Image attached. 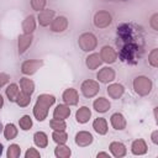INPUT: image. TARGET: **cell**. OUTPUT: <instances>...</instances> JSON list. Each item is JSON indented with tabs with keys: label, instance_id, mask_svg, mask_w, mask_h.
<instances>
[{
	"label": "cell",
	"instance_id": "ba28073f",
	"mask_svg": "<svg viewBox=\"0 0 158 158\" xmlns=\"http://www.w3.org/2000/svg\"><path fill=\"white\" fill-rule=\"evenodd\" d=\"M96 78H98V80H99L100 83H102V84H109V83H111V81L115 80L116 73H115V70H114L111 67H104V68H101V69L98 72Z\"/></svg>",
	"mask_w": 158,
	"mask_h": 158
},
{
	"label": "cell",
	"instance_id": "f546056e",
	"mask_svg": "<svg viewBox=\"0 0 158 158\" xmlns=\"http://www.w3.org/2000/svg\"><path fill=\"white\" fill-rule=\"evenodd\" d=\"M20 107H26L30 105L31 102V95L30 94H26L23 91H20L17 98H16V101H15Z\"/></svg>",
	"mask_w": 158,
	"mask_h": 158
},
{
	"label": "cell",
	"instance_id": "30bf717a",
	"mask_svg": "<svg viewBox=\"0 0 158 158\" xmlns=\"http://www.w3.org/2000/svg\"><path fill=\"white\" fill-rule=\"evenodd\" d=\"M100 58L107 64H112L117 59V52L111 46H104L100 51Z\"/></svg>",
	"mask_w": 158,
	"mask_h": 158
},
{
	"label": "cell",
	"instance_id": "ac0fdd59",
	"mask_svg": "<svg viewBox=\"0 0 158 158\" xmlns=\"http://www.w3.org/2000/svg\"><path fill=\"white\" fill-rule=\"evenodd\" d=\"M93 107L96 112H100V114H104V112H107L111 107V104L110 101L106 99V98H98L94 100L93 102Z\"/></svg>",
	"mask_w": 158,
	"mask_h": 158
},
{
	"label": "cell",
	"instance_id": "8fae6325",
	"mask_svg": "<svg viewBox=\"0 0 158 158\" xmlns=\"http://www.w3.org/2000/svg\"><path fill=\"white\" fill-rule=\"evenodd\" d=\"M54 15H56V11L51 10V9H44L42 11H40L37 15V21H38L40 26H42V27L49 26L52 20L54 19Z\"/></svg>",
	"mask_w": 158,
	"mask_h": 158
},
{
	"label": "cell",
	"instance_id": "d4e9b609",
	"mask_svg": "<svg viewBox=\"0 0 158 158\" xmlns=\"http://www.w3.org/2000/svg\"><path fill=\"white\" fill-rule=\"evenodd\" d=\"M19 93H20V88H19V85L16 83H11L10 85H7V88L5 90V94H6V96H7L10 102H15L16 101V98H17Z\"/></svg>",
	"mask_w": 158,
	"mask_h": 158
},
{
	"label": "cell",
	"instance_id": "277c9868",
	"mask_svg": "<svg viewBox=\"0 0 158 158\" xmlns=\"http://www.w3.org/2000/svg\"><path fill=\"white\" fill-rule=\"evenodd\" d=\"M78 46L83 52H91L98 47V38L91 32H84L78 38Z\"/></svg>",
	"mask_w": 158,
	"mask_h": 158
},
{
	"label": "cell",
	"instance_id": "e0dca14e",
	"mask_svg": "<svg viewBox=\"0 0 158 158\" xmlns=\"http://www.w3.org/2000/svg\"><path fill=\"white\" fill-rule=\"evenodd\" d=\"M147 143L144 142V139L142 138H138V139H135L131 144V152L135 154V156H143L147 153Z\"/></svg>",
	"mask_w": 158,
	"mask_h": 158
},
{
	"label": "cell",
	"instance_id": "ffe728a7",
	"mask_svg": "<svg viewBox=\"0 0 158 158\" xmlns=\"http://www.w3.org/2000/svg\"><path fill=\"white\" fill-rule=\"evenodd\" d=\"M91 117V111L88 106H81L75 112V120L78 123H86Z\"/></svg>",
	"mask_w": 158,
	"mask_h": 158
},
{
	"label": "cell",
	"instance_id": "ee69618b",
	"mask_svg": "<svg viewBox=\"0 0 158 158\" xmlns=\"http://www.w3.org/2000/svg\"><path fill=\"white\" fill-rule=\"evenodd\" d=\"M1 131H2V123H1V121H0V133H1Z\"/></svg>",
	"mask_w": 158,
	"mask_h": 158
},
{
	"label": "cell",
	"instance_id": "52a82bcc",
	"mask_svg": "<svg viewBox=\"0 0 158 158\" xmlns=\"http://www.w3.org/2000/svg\"><path fill=\"white\" fill-rule=\"evenodd\" d=\"M42 65H43V60H40V59H27V60L22 62V64H21V73L25 74V75H32Z\"/></svg>",
	"mask_w": 158,
	"mask_h": 158
},
{
	"label": "cell",
	"instance_id": "83f0119b",
	"mask_svg": "<svg viewBox=\"0 0 158 158\" xmlns=\"http://www.w3.org/2000/svg\"><path fill=\"white\" fill-rule=\"evenodd\" d=\"M54 154L56 157L58 158H69L70 154H72V151L69 147H67L64 143L63 144H58L56 148H54Z\"/></svg>",
	"mask_w": 158,
	"mask_h": 158
},
{
	"label": "cell",
	"instance_id": "5b68a950",
	"mask_svg": "<svg viewBox=\"0 0 158 158\" xmlns=\"http://www.w3.org/2000/svg\"><path fill=\"white\" fill-rule=\"evenodd\" d=\"M94 26L98 28H107L112 23V16L109 11L100 10L94 15Z\"/></svg>",
	"mask_w": 158,
	"mask_h": 158
},
{
	"label": "cell",
	"instance_id": "4fadbf2b",
	"mask_svg": "<svg viewBox=\"0 0 158 158\" xmlns=\"http://www.w3.org/2000/svg\"><path fill=\"white\" fill-rule=\"evenodd\" d=\"M62 99L63 101L65 102V105L68 106H74L78 104L79 101V94L78 91L74 89V88H68L63 91V95H62Z\"/></svg>",
	"mask_w": 158,
	"mask_h": 158
},
{
	"label": "cell",
	"instance_id": "f6af8a7d",
	"mask_svg": "<svg viewBox=\"0 0 158 158\" xmlns=\"http://www.w3.org/2000/svg\"><path fill=\"white\" fill-rule=\"evenodd\" d=\"M110 1H125V0H110Z\"/></svg>",
	"mask_w": 158,
	"mask_h": 158
},
{
	"label": "cell",
	"instance_id": "2e32d148",
	"mask_svg": "<svg viewBox=\"0 0 158 158\" xmlns=\"http://www.w3.org/2000/svg\"><path fill=\"white\" fill-rule=\"evenodd\" d=\"M107 95L111 98V99H115V100H117V99H120L122 95H123V93H125V86L122 85V84H118V83H114V84H110L109 86H107Z\"/></svg>",
	"mask_w": 158,
	"mask_h": 158
},
{
	"label": "cell",
	"instance_id": "6da1fadb",
	"mask_svg": "<svg viewBox=\"0 0 158 158\" xmlns=\"http://www.w3.org/2000/svg\"><path fill=\"white\" fill-rule=\"evenodd\" d=\"M117 47L118 57L122 62L135 65L142 57L144 42L143 35L138 26L133 23H122L117 27Z\"/></svg>",
	"mask_w": 158,
	"mask_h": 158
},
{
	"label": "cell",
	"instance_id": "9a60e30c",
	"mask_svg": "<svg viewBox=\"0 0 158 158\" xmlns=\"http://www.w3.org/2000/svg\"><path fill=\"white\" fill-rule=\"evenodd\" d=\"M110 122H111V126H112L115 130H117V131L125 130V128H126V125H127L125 116H123L122 114H120V112L112 114L111 117H110Z\"/></svg>",
	"mask_w": 158,
	"mask_h": 158
},
{
	"label": "cell",
	"instance_id": "484cf974",
	"mask_svg": "<svg viewBox=\"0 0 158 158\" xmlns=\"http://www.w3.org/2000/svg\"><path fill=\"white\" fill-rule=\"evenodd\" d=\"M33 142L37 147L40 148H46L48 146V136L42 132V131H38L33 135Z\"/></svg>",
	"mask_w": 158,
	"mask_h": 158
},
{
	"label": "cell",
	"instance_id": "7bdbcfd3",
	"mask_svg": "<svg viewBox=\"0 0 158 158\" xmlns=\"http://www.w3.org/2000/svg\"><path fill=\"white\" fill-rule=\"evenodd\" d=\"M2 149H4V147H2V143H0V156L2 154Z\"/></svg>",
	"mask_w": 158,
	"mask_h": 158
},
{
	"label": "cell",
	"instance_id": "836d02e7",
	"mask_svg": "<svg viewBox=\"0 0 158 158\" xmlns=\"http://www.w3.org/2000/svg\"><path fill=\"white\" fill-rule=\"evenodd\" d=\"M20 154H21V148H20L19 144L12 143V144L9 146L7 152H6L7 158H17V157H20Z\"/></svg>",
	"mask_w": 158,
	"mask_h": 158
},
{
	"label": "cell",
	"instance_id": "603a6c76",
	"mask_svg": "<svg viewBox=\"0 0 158 158\" xmlns=\"http://www.w3.org/2000/svg\"><path fill=\"white\" fill-rule=\"evenodd\" d=\"M22 30L23 33H33L36 30V17L33 15H28L22 21Z\"/></svg>",
	"mask_w": 158,
	"mask_h": 158
},
{
	"label": "cell",
	"instance_id": "74e56055",
	"mask_svg": "<svg viewBox=\"0 0 158 158\" xmlns=\"http://www.w3.org/2000/svg\"><path fill=\"white\" fill-rule=\"evenodd\" d=\"M149 25L154 31H158V14H153L149 20Z\"/></svg>",
	"mask_w": 158,
	"mask_h": 158
},
{
	"label": "cell",
	"instance_id": "60d3db41",
	"mask_svg": "<svg viewBox=\"0 0 158 158\" xmlns=\"http://www.w3.org/2000/svg\"><path fill=\"white\" fill-rule=\"evenodd\" d=\"M100 157H106V158H110L109 153H106V152H100V153H98V158H100Z\"/></svg>",
	"mask_w": 158,
	"mask_h": 158
},
{
	"label": "cell",
	"instance_id": "d6a6232c",
	"mask_svg": "<svg viewBox=\"0 0 158 158\" xmlns=\"http://www.w3.org/2000/svg\"><path fill=\"white\" fill-rule=\"evenodd\" d=\"M19 125H20V128L23 130V131H28L31 127H32V118L30 115H23L20 120H19Z\"/></svg>",
	"mask_w": 158,
	"mask_h": 158
},
{
	"label": "cell",
	"instance_id": "ab89813d",
	"mask_svg": "<svg viewBox=\"0 0 158 158\" xmlns=\"http://www.w3.org/2000/svg\"><path fill=\"white\" fill-rule=\"evenodd\" d=\"M152 142L154 144H158V131L157 130L152 132Z\"/></svg>",
	"mask_w": 158,
	"mask_h": 158
},
{
	"label": "cell",
	"instance_id": "7c38bea8",
	"mask_svg": "<svg viewBox=\"0 0 158 158\" xmlns=\"http://www.w3.org/2000/svg\"><path fill=\"white\" fill-rule=\"evenodd\" d=\"M33 41V35L32 33H22L17 38V48H19V54H23L28 47L32 44Z\"/></svg>",
	"mask_w": 158,
	"mask_h": 158
},
{
	"label": "cell",
	"instance_id": "4dcf8cb0",
	"mask_svg": "<svg viewBox=\"0 0 158 158\" xmlns=\"http://www.w3.org/2000/svg\"><path fill=\"white\" fill-rule=\"evenodd\" d=\"M49 126L53 131H64L67 128V123L64 120H59V118H52L49 121Z\"/></svg>",
	"mask_w": 158,
	"mask_h": 158
},
{
	"label": "cell",
	"instance_id": "f35d334b",
	"mask_svg": "<svg viewBox=\"0 0 158 158\" xmlns=\"http://www.w3.org/2000/svg\"><path fill=\"white\" fill-rule=\"evenodd\" d=\"M10 81V75L7 73H0V89Z\"/></svg>",
	"mask_w": 158,
	"mask_h": 158
},
{
	"label": "cell",
	"instance_id": "9c48e42d",
	"mask_svg": "<svg viewBox=\"0 0 158 158\" xmlns=\"http://www.w3.org/2000/svg\"><path fill=\"white\" fill-rule=\"evenodd\" d=\"M68 28V19L65 16H57L51 22V31L54 33H62Z\"/></svg>",
	"mask_w": 158,
	"mask_h": 158
},
{
	"label": "cell",
	"instance_id": "7402d4cb",
	"mask_svg": "<svg viewBox=\"0 0 158 158\" xmlns=\"http://www.w3.org/2000/svg\"><path fill=\"white\" fill-rule=\"evenodd\" d=\"M69 115H70V109L68 105H64V104L57 105L53 111V117L59 118V120H65L69 117Z\"/></svg>",
	"mask_w": 158,
	"mask_h": 158
},
{
	"label": "cell",
	"instance_id": "d6986e66",
	"mask_svg": "<svg viewBox=\"0 0 158 158\" xmlns=\"http://www.w3.org/2000/svg\"><path fill=\"white\" fill-rule=\"evenodd\" d=\"M102 64V60L100 58L99 53H91L85 58V65L88 67V69L90 70H95L96 68H99Z\"/></svg>",
	"mask_w": 158,
	"mask_h": 158
},
{
	"label": "cell",
	"instance_id": "5bb4252c",
	"mask_svg": "<svg viewBox=\"0 0 158 158\" xmlns=\"http://www.w3.org/2000/svg\"><path fill=\"white\" fill-rule=\"evenodd\" d=\"M93 141H94V137L88 131H79L75 135V144L79 147H88L93 143Z\"/></svg>",
	"mask_w": 158,
	"mask_h": 158
},
{
	"label": "cell",
	"instance_id": "d590c367",
	"mask_svg": "<svg viewBox=\"0 0 158 158\" xmlns=\"http://www.w3.org/2000/svg\"><path fill=\"white\" fill-rule=\"evenodd\" d=\"M148 63L153 67V68H157L158 67V49L154 48L151 51V53L148 54Z\"/></svg>",
	"mask_w": 158,
	"mask_h": 158
},
{
	"label": "cell",
	"instance_id": "1f68e13d",
	"mask_svg": "<svg viewBox=\"0 0 158 158\" xmlns=\"http://www.w3.org/2000/svg\"><path fill=\"white\" fill-rule=\"evenodd\" d=\"M52 138L57 144H63L68 141V135L64 131H53Z\"/></svg>",
	"mask_w": 158,
	"mask_h": 158
},
{
	"label": "cell",
	"instance_id": "3957f363",
	"mask_svg": "<svg viewBox=\"0 0 158 158\" xmlns=\"http://www.w3.org/2000/svg\"><path fill=\"white\" fill-rule=\"evenodd\" d=\"M133 90L137 95L139 96H147L151 91H152V88H153V83L152 80L148 78V77H144V75H138L133 79Z\"/></svg>",
	"mask_w": 158,
	"mask_h": 158
},
{
	"label": "cell",
	"instance_id": "4316f807",
	"mask_svg": "<svg viewBox=\"0 0 158 158\" xmlns=\"http://www.w3.org/2000/svg\"><path fill=\"white\" fill-rule=\"evenodd\" d=\"M20 88H21V91L32 95V93L35 91V83L31 79L23 77L20 79Z\"/></svg>",
	"mask_w": 158,
	"mask_h": 158
},
{
	"label": "cell",
	"instance_id": "8d00e7d4",
	"mask_svg": "<svg viewBox=\"0 0 158 158\" xmlns=\"http://www.w3.org/2000/svg\"><path fill=\"white\" fill-rule=\"evenodd\" d=\"M25 157H26V158H40V152H38L36 148L30 147V148L26 151Z\"/></svg>",
	"mask_w": 158,
	"mask_h": 158
},
{
	"label": "cell",
	"instance_id": "8992f818",
	"mask_svg": "<svg viewBox=\"0 0 158 158\" xmlns=\"http://www.w3.org/2000/svg\"><path fill=\"white\" fill-rule=\"evenodd\" d=\"M80 90H81V94L85 98H88V99L94 98L100 90L99 81H95V80H91V79H86V80H84L81 83Z\"/></svg>",
	"mask_w": 158,
	"mask_h": 158
},
{
	"label": "cell",
	"instance_id": "cb8c5ba5",
	"mask_svg": "<svg viewBox=\"0 0 158 158\" xmlns=\"http://www.w3.org/2000/svg\"><path fill=\"white\" fill-rule=\"evenodd\" d=\"M93 128L99 135H106L107 133V121L104 117H98L93 122Z\"/></svg>",
	"mask_w": 158,
	"mask_h": 158
},
{
	"label": "cell",
	"instance_id": "e575fe53",
	"mask_svg": "<svg viewBox=\"0 0 158 158\" xmlns=\"http://www.w3.org/2000/svg\"><path fill=\"white\" fill-rule=\"evenodd\" d=\"M30 2H31V7L38 12L44 10V7L47 5V0H30Z\"/></svg>",
	"mask_w": 158,
	"mask_h": 158
},
{
	"label": "cell",
	"instance_id": "b9f144b4",
	"mask_svg": "<svg viewBox=\"0 0 158 158\" xmlns=\"http://www.w3.org/2000/svg\"><path fill=\"white\" fill-rule=\"evenodd\" d=\"M2 105H4V99H2V95L0 94V109L2 107Z\"/></svg>",
	"mask_w": 158,
	"mask_h": 158
},
{
	"label": "cell",
	"instance_id": "44dd1931",
	"mask_svg": "<svg viewBox=\"0 0 158 158\" xmlns=\"http://www.w3.org/2000/svg\"><path fill=\"white\" fill-rule=\"evenodd\" d=\"M109 148H110V152L112 153V156L116 158H121V157L126 156V153H127L126 146L121 142H111Z\"/></svg>",
	"mask_w": 158,
	"mask_h": 158
},
{
	"label": "cell",
	"instance_id": "f1b7e54d",
	"mask_svg": "<svg viewBox=\"0 0 158 158\" xmlns=\"http://www.w3.org/2000/svg\"><path fill=\"white\" fill-rule=\"evenodd\" d=\"M17 136V128L14 123H7L5 127H4V137L5 139L10 141V139H14L16 138Z\"/></svg>",
	"mask_w": 158,
	"mask_h": 158
},
{
	"label": "cell",
	"instance_id": "7a4b0ae2",
	"mask_svg": "<svg viewBox=\"0 0 158 158\" xmlns=\"http://www.w3.org/2000/svg\"><path fill=\"white\" fill-rule=\"evenodd\" d=\"M56 102V98L49 94H41L37 96L36 104L33 106V116L37 121H43L47 115L49 107Z\"/></svg>",
	"mask_w": 158,
	"mask_h": 158
}]
</instances>
